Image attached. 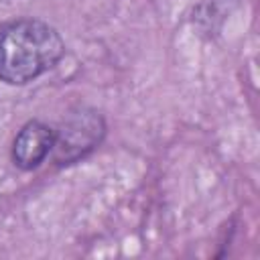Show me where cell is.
Here are the masks:
<instances>
[{"label": "cell", "instance_id": "obj_2", "mask_svg": "<svg viewBox=\"0 0 260 260\" xmlns=\"http://www.w3.org/2000/svg\"><path fill=\"white\" fill-rule=\"evenodd\" d=\"M104 136L106 122L98 110L85 106L71 110L55 130V144L51 150L53 162L59 167L77 162L98 148Z\"/></svg>", "mask_w": 260, "mask_h": 260}, {"label": "cell", "instance_id": "obj_3", "mask_svg": "<svg viewBox=\"0 0 260 260\" xmlns=\"http://www.w3.org/2000/svg\"><path fill=\"white\" fill-rule=\"evenodd\" d=\"M55 144V128L41 122L28 120L12 140V162L20 171H32L51 156Z\"/></svg>", "mask_w": 260, "mask_h": 260}, {"label": "cell", "instance_id": "obj_1", "mask_svg": "<svg viewBox=\"0 0 260 260\" xmlns=\"http://www.w3.org/2000/svg\"><path fill=\"white\" fill-rule=\"evenodd\" d=\"M65 55L61 32L32 16L0 22V81L26 85L51 71Z\"/></svg>", "mask_w": 260, "mask_h": 260}]
</instances>
